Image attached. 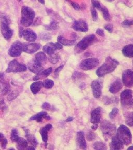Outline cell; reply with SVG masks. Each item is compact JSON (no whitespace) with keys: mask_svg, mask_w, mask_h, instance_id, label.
I'll use <instances>...</instances> for the list:
<instances>
[{"mask_svg":"<svg viewBox=\"0 0 133 150\" xmlns=\"http://www.w3.org/2000/svg\"><path fill=\"white\" fill-rule=\"evenodd\" d=\"M52 125L48 124L45 125L44 127H42L40 130V133L41 135L42 139L44 142H47L48 140V132L52 128Z\"/></svg>","mask_w":133,"mask_h":150,"instance_id":"obj_20","label":"cell"},{"mask_svg":"<svg viewBox=\"0 0 133 150\" xmlns=\"http://www.w3.org/2000/svg\"><path fill=\"white\" fill-rule=\"evenodd\" d=\"M96 138V135L94 134L93 132L91 131L88 133H87L86 135V138L88 141H92L94 140Z\"/></svg>","mask_w":133,"mask_h":150,"instance_id":"obj_42","label":"cell"},{"mask_svg":"<svg viewBox=\"0 0 133 150\" xmlns=\"http://www.w3.org/2000/svg\"><path fill=\"white\" fill-rule=\"evenodd\" d=\"M25 132H26L25 137L27 139L28 142H29L33 146H36L38 144V142L35 136H33L32 134H30V133H29L28 130H25Z\"/></svg>","mask_w":133,"mask_h":150,"instance_id":"obj_30","label":"cell"},{"mask_svg":"<svg viewBox=\"0 0 133 150\" xmlns=\"http://www.w3.org/2000/svg\"><path fill=\"white\" fill-rule=\"evenodd\" d=\"M38 1L42 4H45V0H38Z\"/></svg>","mask_w":133,"mask_h":150,"instance_id":"obj_57","label":"cell"},{"mask_svg":"<svg viewBox=\"0 0 133 150\" xmlns=\"http://www.w3.org/2000/svg\"><path fill=\"white\" fill-rule=\"evenodd\" d=\"M1 29L2 34L5 39L7 40L11 39V38L13 36V31L9 28L8 24L1 23Z\"/></svg>","mask_w":133,"mask_h":150,"instance_id":"obj_17","label":"cell"},{"mask_svg":"<svg viewBox=\"0 0 133 150\" xmlns=\"http://www.w3.org/2000/svg\"><path fill=\"white\" fill-rule=\"evenodd\" d=\"M49 57H48V59H49V61L51 62L52 64H56L59 60V56L54 53L52 55H48Z\"/></svg>","mask_w":133,"mask_h":150,"instance_id":"obj_36","label":"cell"},{"mask_svg":"<svg viewBox=\"0 0 133 150\" xmlns=\"http://www.w3.org/2000/svg\"><path fill=\"white\" fill-rule=\"evenodd\" d=\"M128 150H133V146L128 148Z\"/></svg>","mask_w":133,"mask_h":150,"instance_id":"obj_58","label":"cell"},{"mask_svg":"<svg viewBox=\"0 0 133 150\" xmlns=\"http://www.w3.org/2000/svg\"><path fill=\"white\" fill-rule=\"evenodd\" d=\"M109 1H112L113 0H108Z\"/></svg>","mask_w":133,"mask_h":150,"instance_id":"obj_62","label":"cell"},{"mask_svg":"<svg viewBox=\"0 0 133 150\" xmlns=\"http://www.w3.org/2000/svg\"><path fill=\"white\" fill-rule=\"evenodd\" d=\"M70 3H71L72 6L74 7V9H76V10H78V11L80 9V5H79L78 4H77V3H76L75 2H72V1H70Z\"/></svg>","mask_w":133,"mask_h":150,"instance_id":"obj_47","label":"cell"},{"mask_svg":"<svg viewBox=\"0 0 133 150\" xmlns=\"http://www.w3.org/2000/svg\"><path fill=\"white\" fill-rule=\"evenodd\" d=\"M130 25H133V21H130Z\"/></svg>","mask_w":133,"mask_h":150,"instance_id":"obj_59","label":"cell"},{"mask_svg":"<svg viewBox=\"0 0 133 150\" xmlns=\"http://www.w3.org/2000/svg\"><path fill=\"white\" fill-rule=\"evenodd\" d=\"M104 28H105L106 30H107L108 32H110V33H112V32L113 25H111V24H108V25H105Z\"/></svg>","mask_w":133,"mask_h":150,"instance_id":"obj_48","label":"cell"},{"mask_svg":"<svg viewBox=\"0 0 133 150\" xmlns=\"http://www.w3.org/2000/svg\"><path fill=\"white\" fill-rule=\"evenodd\" d=\"M100 129L106 141H108L109 139L112 138L117 131L115 125L106 120L101 123Z\"/></svg>","mask_w":133,"mask_h":150,"instance_id":"obj_4","label":"cell"},{"mask_svg":"<svg viewBox=\"0 0 133 150\" xmlns=\"http://www.w3.org/2000/svg\"><path fill=\"white\" fill-rule=\"evenodd\" d=\"M92 3L93 7L96 8L97 9H101V5L97 0H92Z\"/></svg>","mask_w":133,"mask_h":150,"instance_id":"obj_43","label":"cell"},{"mask_svg":"<svg viewBox=\"0 0 133 150\" xmlns=\"http://www.w3.org/2000/svg\"><path fill=\"white\" fill-rule=\"evenodd\" d=\"M103 81L101 79L94 80L91 84L93 94L96 99L99 98L101 95V89L103 88Z\"/></svg>","mask_w":133,"mask_h":150,"instance_id":"obj_10","label":"cell"},{"mask_svg":"<svg viewBox=\"0 0 133 150\" xmlns=\"http://www.w3.org/2000/svg\"><path fill=\"white\" fill-rule=\"evenodd\" d=\"M124 144L117 139L116 136H114L111 138V142L110 144V148L111 150H119L124 148Z\"/></svg>","mask_w":133,"mask_h":150,"instance_id":"obj_19","label":"cell"},{"mask_svg":"<svg viewBox=\"0 0 133 150\" xmlns=\"http://www.w3.org/2000/svg\"><path fill=\"white\" fill-rule=\"evenodd\" d=\"M94 148L95 150H106L107 146L105 143L98 141L94 143Z\"/></svg>","mask_w":133,"mask_h":150,"instance_id":"obj_34","label":"cell"},{"mask_svg":"<svg viewBox=\"0 0 133 150\" xmlns=\"http://www.w3.org/2000/svg\"><path fill=\"white\" fill-rule=\"evenodd\" d=\"M19 1H21V0H18Z\"/></svg>","mask_w":133,"mask_h":150,"instance_id":"obj_63","label":"cell"},{"mask_svg":"<svg viewBox=\"0 0 133 150\" xmlns=\"http://www.w3.org/2000/svg\"><path fill=\"white\" fill-rule=\"evenodd\" d=\"M52 71H53V69L52 67L47 69L45 70L42 71L40 73H37V75H35V76L33 77V80L34 81H37V80H41L42 79L47 77L51 74V73L52 72Z\"/></svg>","mask_w":133,"mask_h":150,"instance_id":"obj_22","label":"cell"},{"mask_svg":"<svg viewBox=\"0 0 133 150\" xmlns=\"http://www.w3.org/2000/svg\"><path fill=\"white\" fill-rule=\"evenodd\" d=\"M74 118L72 117H69L68 118L66 119V122H71V121H73Z\"/></svg>","mask_w":133,"mask_h":150,"instance_id":"obj_54","label":"cell"},{"mask_svg":"<svg viewBox=\"0 0 133 150\" xmlns=\"http://www.w3.org/2000/svg\"><path fill=\"white\" fill-rule=\"evenodd\" d=\"M63 67H64V65L60 66V67H59L58 68L56 69L55 71V74H56V75H57V74H58V73H59L60 72V71L62 70V68H63Z\"/></svg>","mask_w":133,"mask_h":150,"instance_id":"obj_51","label":"cell"},{"mask_svg":"<svg viewBox=\"0 0 133 150\" xmlns=\"http://www.w3.org/2000/svg\"><path fill=\"white\" fill-rule=\"evenodd\" d=\"M26 70L27 67L25 65L19 63L16 60H13L9 62L6 70V72L7 73L21 72Z\"/></svg>","mask_w":133,"mask_h":150,"instance_id":"obj_7","label":"cell"},{"mask_svg":"<svg viewBox=\"0 0 133 150\" xmlns=\"http://www.w3.org/2000/svg\"><path fill=\"white\" fill-rule=\"evenodd\" d=\"M125 123L129 126H133V112H130L126 114L125 116Z\"/></svg>","mask_w":133,"mask_h":150,"instance_id":"obj_32","label":"cell"},{"mask_svg":"<svg viewBox=\"0 0 133 150\" xmlns=\"http://www.w3.org/2000/svg\"><path fill=\"white\" fill-rule=\"evenodd\" d=\"M54 85V82L50 79H46L43 82V87L45 88L51 89Z\"/></svg>","mask_w":133,"mask_h":150,"instance_id":"obj_33","label":"cell"},{"mask_svg":"<svg viewBox=\"0 0 133 150\" xmlns=\"http://www.w3.org/2000/svg\"><path fill=\"white\" fill-rule=\"evenodd\" d=\"M122 25L123 26H125V27H129L131 25H130V21H129V20L124 21L122 23Z\"/></svg>","mask_w":133,"mask_h":150,"instance_id":"obj_52","label":"cell"},{"mask_svg":"<svg viewBox=\"0 0 133 150\" xmlns=\"http://www.w3.org/2000/svg\"><path fill=\"white\" fill-rule=\"evenodd\" d=\"M47 115V113L45 111H42L32 116L30 118V121H36L37 122H41L43 118Z\"/></svg>","mask_w":133,"mask_h":150,"instance_id":"obj_27","label":"cell"},{"mask_svg":"<svg viewBox=\"0 0 133 150\" xmlns=\"http://www.w3.org/2000/svg\"><path fill=\"white\" fill-rule=\"evenodd\" d=\"M22 35L25 41L28 42H35L37 40V35L36 33L31 29H27L23 30Z\"/></svg>","mask_w":133,"mask_h":150,"instance_id":"obj_18","label":"cell"},{"mask_svg":"<svg viewBox=\"0 0 133 150\" xmlns=\"http://www.w3.org/2000/svg\"><path fill=\"white\" fill-rule=\"evenodd\" d=\"M35 60L41 65L46 64L47 62V56L44 52H37L35 56Z\"/></svg>","mask_w":133,"mask_h":150,"instance_id":"obj_25","label":"cell"},{"mask_svg":"<svg viewBox=\"0 0 133 150\" xmlns=\"http://www.w3.org/2000/svg\"><path fill=\"white\" fill-rule=\"evenodd\" d=\"M5 137H4V135L2 134V133H0V142H1L3 139Z\"/></svg>","mask_w":133,"mask_h":150,"instance_id":"obj_55","label":"cell"},{"mask_svg":"<svg viewBox=\"0 0 133 150\" xmlns=\"http://www.w3.org/2000/svg\"><path fill=\"white\" fill-rule=\"evenodd\" d=\"M16 143V147L18 150H24L28 147V141L21 137H20Z\"/></svg>","mask_w":133,"mask_h":150,"instance_id":"obj_29","label":"cell"},{"mask_svg":"<svg viewBox=\"0 0 133 150\" xmlns=\"http://www.w3.org/2000/svg\"><path fill=\"white\" fill-rule=\"evenodd\" d=\"M101 9L104 19L106 21H109L110 19V15L108 9L106 7H103Z\"/></svg>","mask_w":133,"mask_h":150,"instance_id":"obj_38","label":"cell"},{"mask_svg":"<svg viewBox=\"0 0 133 150\" xmlns=\"http://www.w3.org/2000/svg\"><path fill=\"white\" fill-rule=\"evenodd\" d=\"M72 28L74 30L80 32H87L88 30V27L85 21L80 19L74 22Z\"/></svg>","mask_w":133,"mask_h":150,"instance_id":"obj_13","label":"cell"},{"mask_svg":"<svg viewBox=\"0 0 133 150\" xmlns=\"http://www.w3.org/2000/svg\"><path fill=\"white\" fill-rule=\"evenodd\" d=\"M65 1H68V2H69L71 1L70 0H65Z\"/></svg>","mask_w":133,"mask_h":150,"instance_id":"obj_61","label":"cell"},{"mask_svg":"<svg viewBox=\"0 0 133 150\" xmlns=\"http://www.w3.org/2000/svg\"><path fill=\"white\" fill-rule=\"evenodd\" d=\"M122 82L124 86L127 87L133 86V71L127 69L124 71L122 74Z\"/></svg>","mask_w":133,"mask_h":150,"instance_id":"obj_11","label":"cell"},{"mask_svg":"<svg viewBox=\"0 0 133 150\" xmlns=\"http://www.w3.org/2000/svg\"><path fill=\"white\" fill-rule=\"evenodd\" d=\"M119 62L111 57H108L105 62L97 70L96 73L99 77H102L107 74L112 72L119 65Z\"/></svg>","mask_w":133,"mask_h":150,"instance_id":"obj_1","label":"cell"},{"mask_svg":"<svg viewBox=\"0 0 133 150\" xmlns=\"http://www.w3.org/2000/svg\"><path fill=\"white\" fill-rule=\"evenodd\" d=\"M54 45H55V47L57 50H62L63 48V46H62V44L59 43V42L55 43H54Z\"/></svg>","mask_w":133,"mask_h":150,"instance_id":"obj_50","label":"cell"},{"mask_svg":"<svg viewBox=\"0 0 133 150\" xmlns=\"http://www.w3.org/2000/svg\"><path fill=\"white\" fill-rule=\"evenodd\" d=\"M91 14H92L93 20L95 21H97V19H98V17L96 10L95 9L94 7H92L91 9Z\"/></svg>","mask_w":133,"mask_h":150,"instance_id":"obj_40","label":"cell"},{"mask_svg":"<svg viewBox=\"0 0 133 150\" xmlns=\"http://www.w3.org/2000/svg\"></svg>","mask_w":133,"mask_h":150,"instance_id":"obj_64","label":"cell"},{"mask_svg":"<svg viewBox=\"0 0 133 150\" xmlns=\"http://www.w3.org/2000/svg\"><path fill=\"white\" fill-rule=\"evenodd\" d=\"M19 92L17 91H13L9 93V95L7 97V99L9 101H11L15 99L19 96Z\"/></svg>","mask_w":133,"mask_h":150,"instance_id":"obj_37","label":"cell"},{"mask_svg":"<svg viewBox=\"0 0 133 150\" xmlns=\"http://www.w3.org/2000/svg\"><path fill=\"white\" fill-rule=\"evenodd\" d=\"M101 118V108L98 107L94 109L91 113V122L94 124H97L100 122Z\"/></svg>","mask_w":133,"mask_h":150,"instance_id":"obj_16","label":"cell"},{"mask_svg":"<svg viewBox=\"0 0 133 150\" xmlns=\"http://www.w3.org/2000/svg\"><path fill=\"white\" fill-rule=\"evenodd\" d=\"M123 55L129 58L133 57V44H129L125 46L122 50Z\"/></svg>","mask_w":133,"mask_h":150,"instance_id":"obj_23","label":"cell"},{"mask_svg":"<svg viewBox=\"0 0 133 150\" xmlns=\"http://www.w3.org/2000/svg\"><path fill=\"white\" fill-rule=\"evenodd\" d=\"M51 35L48 33H42L40 34V39L44 41H50L51 39Z\"/></svg>","mask_w":133,"mask_h":150,"instance_id":"obj_39","label":"cell"},{"mask_svg":"<svg viewBox=\"0 0 133 150\" xmlns=\"http://www.w3.org/2000/svg\"><path fill=\"white\" fill-rule=\"evenodd\" d=\"M43 87V82H36L32 83L30 86V89L33 94H37L38 93Z\"/></svg>","mask_w":133,"mask_h":150,"instance_id":"obj_26","label":"cell"},{"mask_svg":"<svg viewBox=\"0 0 133 150\" xmlns=\"http://www.w3.org/2000/svg\"><path fill=\"white\" fill-rule=\"evenodd\" d=\"M58 42L64 46L74 45L76 43L75 40H70L68 39H65L62 36H59L57 38Z\"/></svg>","mask_w":133,"mask_h":150,"instance_id":"obj_28","label":"cell"},{"mask_svg":"<svg viewBox=\"0 0 133 150\" xmlns=\"http://www.w3.org/2000/svg\"><path fill=\"white\" fill-rule=\"evenodd\" d=\"M116 136L124 145L128 146L132 142V134L129 128L121 125L117 129Z\"/></svg>","mask_w":133,"mask_h":150,"instance_id":"obj_3","label":"cell"},{"mask_svg":"<svg viewBox=\"0 0 133 150\" xmlns=\"http://www.w3.org/2000/svg\"><path fill=\"white\" fill-rule=\"evenodd\" d=\"M28 67L31 72L34 73H40L44 69L42 65L40 64L35 59H33L28 62Z\"/></svg>","mask_w":133,"mask_h":150,"instance_id":"obj_12","label":"cell"},{"mask_svg":"<svg viewBox=\"0 0 133 150\" xmlns=\"http://www.w3.org/2000/svg\"><path fill=\"white\" fill-rule=\"evenodd\" d=\"M7 144V140L6 138H4L1 141V147L2 149L4 150L6 148Z\"/></svg>","mask_w":133,"mask_h":150,"instance_id":"obj_46","label":"cell"},{"mask_svg":"<svg viewBox=\"0 0 133 150\" xmlns=\"http://www.w3.org/2000/svg\"><path fill=\"white\" fill-rule=\"evenodd\" d=\"M42 108L43 109L49 111L51 109V105L48 103H44L43 105H42Z\"/></svg>","mask_w":133,"mask_h":150,"instance_id":"obj_45","label":"cell"},{"mask_svg":"<svg viewBox=\"0 0 133 150\" xmlns=\"http://www.w3.org/2000/svg\"><path fill=\"white\" fill-rule=\"evenodd\" d=\"M98 126V125L97 124H94L91 127V128H92V129L94 130H96L97 129Z\"/></svg>","mask_w":133,"mask_h":150,"instance_id":"obj_53","label":"cell"},{"mask_svg":"<svg viewBox=\"0 0 133 150\" xmlns=\"http://www.w3.org/2000/svg\"><path fill=\"white\" fill-rule=\"evenodd\" d=\"M133 91L131 89H125L120 95L123 106H133Z\"/></svg>","mask_w":133,"mask_h":150,"instance_id":"obj_6","label":"cell"},{"mask_svg":"<svg viewBox=\"0 0 133 150\" xmlns=\"http://www.w3.org/2000/svg\"><path fill=\"white\" fill-rule=\"evenodd\" d=\"M122 87H123V85L121 81L119 79L117 80L110 85L109 91L111 93H113V94L117 93L121 89Z\"/></svg>","mask_w":133,"mask_h":150,"instance_id":"obj_21","label":"cell"},{"mask_svg":"<svg viewBox=\"0 0 133 150\" xmlns=\"http://www.w3.org/2000/svg\"><path fill=\"white\" fill-rule=\"evenodd\" d=\"M23 45V51L28 54H33L41 48V45L38 43H25Z\"/></svg>","mask_w":133,"mask_h":150,"instance_id":"obj_15","label":"cell"},{"mask_svg":"<svg viewBox=\"0 0 133 150\" xmlns=\"http://www.w3.org/2000/svg\"><path fill=\"white\" fill-rule=\"evenodd\" d=\"M103 100L105 104L107 105H109L110 103H112L113 101H113L114 100H113L112 99H110V98L107 97L106 96L103 97Z\"/></svg>","mask_w":133,"mask_h":150,"instance_id":"obj_44","label":"cell"},{"mask_svg":"<svg viewBox=\"0 0 133 150\" xmlns=\"http://www.w3.org/2000/svg\"><path fill=\"white\" fill-rule=\"evenodd\" d=\"M35 17V12L30 7L23 6L21 9V25L28 27L31 25Z\"/></svg>","mask_w":133,"mask_h":150,"instance_id":"obj_2","label":"cell"},{"mask_svg":"<svg viewBox=\"0 0 133 150\" xmlns=\"http://www.w3.org/2000/svg\"><path fill=\"white\" fill-rule=\"evenodd\" d=\"M23 51V45L20 42L17 41L11 46L8 52V55L12 57H18Z\"/></svg>","mask_w":133,"mask_h":150,"instance_id":"obj_9","label":"cell"},{"mask_svg":"<svg viewBox=\"0 0 133 150\" xmlns=\"http://www.w3.org/2000/svg\"><path fill=\"white\" fill-rule=\"evenodd\" d=\"M20 138V137L19 136L18 132V130L16 129H12L11 134V139L13 142H17L18 141Z\"/></svg>","mask_w":133,"mask_h":150,"instance_id":"obj_31","label":"cell"},{"mask_svg":"<svg viewBox=\"0 0 133 150\" xmlns=\"http://www.w3.org/2000/svg\"><path fill=\"white\" fill-rule=\"evenodd\" d=\"M96 39V37L94 34H91L84 37L83 39L80 41L75 48L76 52H82L85 50L88 46L91 45L94 43Z\"/></svg>","mask_w":133,"mask_h":150,"instance_id":"obj_5","label":"cell"},{"mask_svg":"<svg viewBox=\"0 0 133 150\" xmlns=\"http://www.w3.org/2000/svg\"><path fill=\"white\" fill-rule=\"evenodd\" d=\"M9 150H15V149H14V148H10V149H9Z\"/></svg>","mask_w":133,"mask_h":150,"instance_id":"obj_60","label":"cell"},{"mask_svg":"<svg viewBox=\"0 0 133 150\" xmlns=\"http://www.w3.org/2000/svg\"><path fill=\"white\" fill-rule=\"evenodd\" d=\"M26 149H27V150H35V148H34L33 146H29V147H27V148H26Z\"/></svg>","mask_w":133,"mask_h":150,"instance_id":"obj_56","label":"cell"},{"mask_svg":"<svg viewBox=\"0 0 133 150\" xmlns=\"http://www.w3.org/2000/svg\"><path fill=\"white\" fill-rule=\"evenodd\" d=\"M45 29L49 31L56 30L58 29V23L56 21H52L48 25L45 26Z\"/></svg>","mask_w":133,"mask_h":150,"instance_id":"obj_35","label":"cell"},{"mask_svg":"<svg viewBox=\"0 0 133 150\" xmlns=\"http://www.w3.org/2000/svg\"><path fill=\"white\" fill-rule=\"evenodd\" d=\"M99 63L98 60L94 58H87L82 60L80 64V67L83 70H92L96 68Z\"/></svg>","mask_w":133,"mask_h":150,"instance_id":"obj_8","label":"cell"},{"mask_svg":"<svg viewBox=\"0 0 133 150\" xmlns=\"http://www.w3.org/2000/svg\"><path fill=\"white\" fill-rule=\"evenodd\" d=\"M119 109L117 108H115L113 109L110 112L109 114V117L111 119H113L115 117V116H117V113H119Z\"/></svg>","mask_w":133,"mask_h":150,"instance_id":"obj_41","label":"cell"},{"mask_svg":"<svg viewBox=\"0 0 133 150\" xmlns=\"http://www.w3.org/2000/svg\"><path fill=\"white\" fill-rule=\"evenodd\" d=\"M96 34L99 35V36H101V37H103L104 36V35H105V33H104V31H103V30L101 29H98L97 30Z\"/></svg>","mask_w":133,"mask_h":150,"instance_id":"obj_49","label":"cell"},{"mask_svg":"<svg viewBox=\"0 0 133 150\" xmlns=\"http://www.w3.org/2000/svg\"><path fill=\"white\" fill-rule=\"evenodd\" d=\"M76 141L77 145L81 149L86 150L87 148V144L85 141L84 133L82 131L79 132L76 135Z\"/></svg>","mask_w":133,"mask_h":150,"instance_id":"obj_14","label":"cell"},{"mask_svg":"<svg viewBox=\"0 0 133 150\" xmlns=\"http://www.w3.org/2000/svg\"><path fill=\"white\" fill-rule=\"evenodd\" d=\"M57 49L55 47L54 43H48L46 44L43 47V50L48 55H52L55 53V51Z\"/></svg>","mask_w":133,"mask_h":150,"instance_id":"obj_24","label":"cell"}]
</instances>
